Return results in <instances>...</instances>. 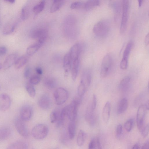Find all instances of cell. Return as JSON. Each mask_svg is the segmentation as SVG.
Segmentation results:
<instances>
[{"mask_svg":"<svg viewBox=\"0 0 149 149\" xmlns=\"http://www.w3.org/2000/svg\"><path fill=\"white\" fill-rule=\"evenodd\" d=\"M72 63L71 59L68 53L65 55L63 60V67L66 76L68 75L71 70Z\"/></svg>","mask_w":149,"mask_h":149,"instance_id":"d6986e66","label":"cell"},{"mask_svg":"<svg viewBox=\"0 0 149 149\" xmlns=\"http://www.w3.org/2000/svg\"><path fill=\"white\" fill-rule=\"evenodd\" d=\"M122 126L120 124L118 125L116 129V137L119 138L120 137L122 133Z\"/></svg>","mask_w":149,"mask_h":149,"instance_id":"ee69618b","label":"cell"},{"mask_svg":"<svg viewBox=\"0 0 149 149\" xmlns=\"http://www.w3.org/2000/svg\"><path fill=\"white\" fill-rule=\"evenodd\" d=\"M14 124L17 131L20 135L24 138L28 136V130L24 121L18 118L15 119Z\"/></svg>","mask_w":149,"mask_h":149,"instance_id":"30bf717a","label":"cell"},{"mask_svg":"<svg viewBox=\"0 0 149 149\" xmlns=\"http://www.w3.org/2000/svg\"><path fill=\"white\" fill-rule=\"evenodd\" d=\"M149 34L148 33L146 35L144 40L145 44L146 46H147L149 44Z\"/></svg>","mask_w":149,"mask_h":149,"instance_id":"f907efd6","label":"cell"},{"mask_svg":"<svg viewBox=\"0 0 149 149\" xmlns=\"http://www.w3.org/2000/svg\"><path fill=\"white\" fill-rule=\"evenodd\" d=\"M28 145L25 141L20 140L15 141L10 144L7 149H27Z\"/></svg>","mask_w":149,"mask_h":149,"instance_id":"ac0fdd59","label":"cell"},{"mask_svg":"<svg viewBox=\"0 0 149 149\" xmlns=\"http://www.w3.org/2000/svg\"><path fill=\"white\" fill-rule=\"evenodd\" d=\"M27 58L25 56H21L17 58L15 63V67L16 69H19L24 65L27 62Z\"/></svg>","mask_w":149,"mask_h":149,"instance_id":"f1b7e54d","label":"cell"},{"mask_svg":"<svg viewBox=\"0 0 149 149\" xmlns=\"http://www.w3.org/2000/svg\"><path fill=\"white\" fill-rule=\"evenodd\" d=\"M29 8L27 4L25 5L22 7L21 13V17L23 21L26 20L29 15Z\"/></svg>","mask_w":149,"mask_h":149,"instance_id":"e575fe53","label":"cell"},{"mask_svg":"<svg viewBox=\"0 0 149 149\" xmlns=\"http://www.w3.org/2000/svg\"><path fill=\"white\" fill-rule=\"evenodd\" d=\"M4 1L11 3H13L15 1V0H6Z\"/></svg>","mask_w":149,"mask_h":149,"instance_id":"db71d44e","label":"cell"},{"mask_svg":"<svg viewBox=\"0 0 149 149\" xmlns=\"http://www.w3.org/2000/svg\"><path fill=\"white\" fill-rule=\"evenodd\" d=\"M32 107L29 105L23 106L20 112V118L24 121H28L31 119L33 113Z\"/></svg>","mask_w":149,"mask_h":149,"instance_id":"7c38bea8","label":"cell"},{"mask_svg":"<svg viewBox=\"0 0 149 149\" xmlns=\"http://www.w3.org/2000/svg\"><path fill=\"white\" fill-rule=\"evenodd\" d=\"M132 149H139V146L138 144L136 143L134 145Z\"/></svg>","mask_w":149,"mask_h":149,"instance_id":"f5cc1de1","label":"cell"},{"mask_svg":"<svg viewBox=\"0 0 149 149\" xmlns=\"http://www.w3.org/2000/svg\"><path fill=\"white\" fill-rule=\"evenodd\" d=\"M111 109L110 102L107 101L105 103L103 109L102 117L104 123L107 124L109 122Z\"/></svg>","mask_w":149,"mask_h":149,"instance_id":"e0dca14e","label":"cell"},{"mask_svg":"<svg viewBox=\"0 0 149 149\" xmlns=\"http://www.w3.org/2000/svg\"><path fill=\"white\" fill-rule=\"evenodd\" d=\"M97 146L96 140L93 138L90 142L88 146V149H95Z\"/></svg>","mask_w":149,"mask_h":149,"instance_id":"7bdbcfd3","label":"cell"},{"mask_svg":"<svg viewBox=\"0 0 149 149\" xmlns=\"http://www.w3.org/2000/svg\"><path fill=\"white\" fill-rule=\"evenodd\" d=\"M100 3V1L97 0H89L84 3L83 8L86 10H89L98 6Z\"/></svg>","mask_w":149,"mask_h":149,"instance_id":"4316f807","label":"cell"},{"mask_svg":"<svg viewBox=\"0 0 149 149\" xmlns=\"http://www.w3.org/2000/svg\"><path fill=\"white\" fill-rule=\"evenodd\" d=\"M133 46L132 42L130 41L127 43L124 50L122 58L120 62V68L122 70H125L127 68L128 59Z\"/></svg>","mask_w":149,"mask_h":149,"instance_id":"9c48e42d","label":"cell"},{"mask_svg":"<svg viewBox=\"0 0 149 149\" xmlns=\"http://www.w3.org/2000/svg\"><path fill=\"white\" fill-rule=\"evenodd\" d=\"M140 132L143 137H145L146 136L149 132L148 124L145 125Z\"/></svg>","mask_w":149,"mask_h":149,"instance_id":"b9f144b4","label":"cell"},{"mask_svg":"<svg viewBox=\"0 0 149 149\" xmlns=\"http://www.w3.org/2000/svg\"><path fill=\"white\" fill-rule=\"evenodd\" d=\"M79 64V58L74 59L72 61L71 67L72 78L73 81L76 79Z\"/></svg>","mask_w":149,"mask_h":149,"instance_id":"ffe728a7","label":"cell"},{"mask_svg":"<svg viewBox=\"0 0 149 149\" xmlns=\"http://www.w3.org/2000/svg\"><path fill=\"white\" fill-rule=\"evenodd\" d=\"M81 49V46L79 43L76 44L71 48L68 53L72 61L75 59L79 58Z\"/></svg>","mask_w":149,"mask_h":149,"instance_id":"9a60e30c","label":"cell"},{"mask_svg":"<svg viewBox=\"0 0 149 149\" xmlns=\"http://www.w3.org/2000/svg\"><path fill=\"white\" fill-rule=\"evenodd\" d=\"M43 84L46 87L48 88L52 89L56 87V81L54 78L51 77H48L44 79Z\"/></svg>","mask_w":149,"mask_h":149,"instance_id":"d4e9b609","label":"cell"},{"mask_svg":"<svg viewBox=\"0 0 149 149\" xmlns=\"http://www.w3.org/2000/svg\"><path fill=\"white\" fill-rule=\"evenodd\" d=\"M90 104L92 109L95 111L97 105V99L96 95L95 94L93 95L92 101Z\"/></svg>","mask_w":149,"mask_h":149,"instance_id":"f6af8a7d","label":"cell"},{"mask_svg":"<svg viewBox=\"0 0 149 149\" xmlns=\"http://www.w3.org/2000/svg\"><path fill=\"white\" fill-rule=\"evenodd\" d=\"M68 105L65 107L62 110L57 120V126L61 127L63 126L66 117H67Z\"/></svg>","mask_w":149,"mask_h":149,"instance_id":"603a6c76","label":"cell"},{"mask_svg":"<svg viewBox=\"0 0 149 149\" xmlns=\"http://www.w3.org/2000/svg\"><path fill=\"white\" fill-rule=\"evenodd\" d=\"M15 29V25L9 24L6 25L4 28L2 33L4 35L10 34L13 33Z\"/></svg>","mask_w":149,"mask_h":149,"instance_id":"8d00e7d4","label":"cell"},{"mask_svg":"<svg viewBox=\"0 0 149 149\" xmlns=\"http://www.w3.org/2000/svg\"><path fill=\"white\" fill-rule=\"evenodd\" d=\"M134 123V120L131 118L128 120L125 123L124 127L125 129L128 132L132 129Z\"/></svg>","mask_w":149,"mask_h":149,"instance_id":"ab89813d","label":"cell"},{"mask_svg":"<svg viewBox=\"0 0 149 149\" xmlns=\"http://www.w3.org/2000/svg\"><path fill=\"white\" fill-rule=\"evenodd\" d=\"M148 110L145 104L140 105L138 108L136 115V123L138 128L140 131L145 125V117L146 111Z\"/></svg>","mask_w":149,"mask_h":149,"instance_id":"ba28073f","label":"cell"},{"mask_svg":"<svg viewBox=\"0 0 149 149\" xmlns=\"http://www.w3.org/2000/svg\"><path fill=\"white\" fill-rule=\"evenodd\" d=\"M11 101L9 96L6 94H0V111H5L10 108Z\"/></svg>","mask_w":149,"mask_h":149,"instance_id":"4fadbf2b","label":"cell"},{"mask_svg":"<svg viewBox=\"0 0 149 149\" xmlns=\"http://www.w3.org/2000/svg\"><path fill=\"white\" fill-rule=\"evenodd\" d=\"M12 133L11 128L8 126L0 127V140H4L9 138Z\"/></svg>","mask_w":149,"mask_h":149,"instance_id":"44dd1931","label":"cell"},{"mask_svg":"<svg viewBox=\"0 0 149 149\" xmlns=\"http://www.w3.org/2000/svg\"></svg>","mask_w":149,"mask_h":149,"instance_id":"6f0895ef","label":"cell"},{"mask_svg":"<svg viewBox=\"0 0 149 149\" xmlns=\"http://www.w3.org/2000/svg\"><path fill=\"white\" fill-rule=\"evenodd\" d=\"M30 35L32 38L37 39V42L42 45L46 39L47 31L44 28L38 27L32 30Z\"/></svg>","mask_w":149,"mask_h":149,"instance_id":"5b68a950","label":"cell"},{"mask_svg":"<svg viewBox=\"0 0 149 149\" xmlns=\"http://www.w3.org/2000/svg\"><path fill=\"white\" fill-rule=\"evenodd\" d=\"M76 125L75 121H70L68 126V132L70 139H74L75 134Z\"/></svg>","mask_w":149,"mask_h":149,"instance_id":"4dcf8cb0","label":"cell"},{"mask_svg":"<svg viewBox=\"0 0 149 149\" xmlns=\"http://www.w3.org/2000/svg\"><path fill=\"white\" fill-rule=\"evenodd\" d=\"M64 2L63 0L54 1L50 8V12L54 13L58 10L63 5Z\"/></svg>","mask_w":149,"mask_h":149,"instance_id":"83f0119b","label":"cell"},{"mask_svg":"<svg viewBox=\"0 0 149 149\" xmlns=\"http://www.w3.org/2000/svg\"><path fill=\"white\" fill-rule=\"evenodd\" d=\"M49 129L46 125L39 124L35 126L32 128L31 134L35 139L41 140L45 138L47 135Z\"/></svg>","mask_w":149,"mask_h":149,"instance_id":"7a4b0ae2","label":"cell"},{"mask_svg":"<svg viewBox=\"0 0 149 149\" xmlns=\"http://www.w3.org/2000/svg\"><path fill=\"white\" fill-rule=\"evenodd\" d=\"M18 54L16 53L11 54L6 58L3 64L4 69H7L10 68L14 64L17 59Z\"/></svg>","mask_w":149,"mask_h":149,"instance_id":"2e32d148","label":"cell"},{"mask_svg":"<svg viewBox=\"0 0 149 149\" xmlns=\"http://www.w3.org/2000/svg\"><path fill=\"white\" fill-rule=\"evenodd\" d=\"M40 77L39 75H35L30 77L29 82L33 85H37L40 82Z\"/></svg>","mask_w":149,"mask_h":149,"instance_id":"f35d334b","label":"cell"},{"mask_svg":"<svg viewBox=\"0 0 149 149\" xmlns=\"http://www.w3.org/2000/svg\"><path fill=\"white\" fill-rule=\"evenodd\" d=\"M54 96L56 104L61 105L67 100L68 97V94L65 89L60 87L57 88L55 91Z\"/></svg>","mask_w":149,"mask_h":149,"instance_id":"52a82bcc","label":"cell"},{"mask_svg":"<svg viewBox=\"0 0 149 149\" xmlns=\"http://www.w3.org/2000/svg\"><path fill=\"white\" fill-rule=\"evenodd\" d=\"M42 45L37 42L36 43L28 47L26 50L28 55L32 56L35 53Z\"/></svg>","mask_w":149,"mask_h":149,"instance_id":"484cf974","label":"cell"},{"mask_svg":"<svg viewBox=\"0 0 149 149\" xmlns=\"http://www.w3.org/2000/svg\"><path fill=\"white\" fill-rule=\"evenodd\" d=\"M97 146L98 149H102V146L100 141V139L97 138L96 139Z\"/></svg>","mask_w":149,"mask_h":149,"instance_id":"681fc988","label":"cell"},{"mask_svg":"<svg viewBox=\"0 0 149 149\" xmlns=\"http://www.w3.org/2000/svg\"><path fill=\"white\" fill-rule=\"evenodd\" d=\"M31 70L29 67L27 66L25 68L24 71V75L26 79L28 78L31 74Z\"/></svg>","mask_w":149,"mask_h":149,"instance_id":"bcb514c9","label":"cell"},{"mask_svg":"<svg viewBox=\"0 0 149 149\" xmlns=\"http://www.w3.org/2000/svg\"><path fill=\"white\" fill-rule=\"evenodd\" d=\"M85 119L89 125L94 126L96 122V117L93 110L91 107L90 104L88 107L85 113Z\"/></svg>","mask_w":149,"mask_h":149,"instance_id":"8fae6325","label":"cell"},{"mask_svg":"<svg viewBox=\"0 0 149 149\" xmlns=\"http://www.w3.org/2000/svg\"><path fill=\"white\" fill-rule=\"evenodd\" d=\"M80 98L76 97L68 105L67 117L70 121H75L76 119Z\"/></svg>","mask_w":149,"mask_h":149,"instance_id":"277c9868","label":"cell"},{"mask_svg":"<svg viewBox=\"0 0 149 149\" xmlns=\"http://www.w3.org/2000/svg\"><path fill=\"white\" fill-rule=\"evenodd\" d=\"M91 80V73L88 71H86L84 73L81 80L85 85L86 88L90 86Z\"/></svg>","mask_w":149,"mask_h":149,"instance_id":"1f68e13d","label":"cell"},{"mask_svg":"<svg viewBox=\"0 0 149 149\" xmlns=\"http://www.w3.org/2000/svg\"><path fill=\"white\" fill-rule=\"evenodd\" d=\"M84 3L80 1L74 2L71 4L70 8L71 9H78L83 8Z\"/></svg>","mask_w":149,"mask_h":149,"instance_id":"60d3db41","label":"cell"},{"mask_svg":"<svg viewBox=\"0 0 149 149\" xmlns=\"http://www.w3.org/2000/svg\"><path fill=\"white\" fill-rule=\"evenodd\" d=\"M131 82V78L127 76L123 78L120 81L119 85V90L122 92L126 91L130 87Z\"/></svg>","mask_w":149,"mask_h":149,"instance_id":"cb8c5ba5","label":"cell"},{"mask_svg":"<svg viewBox=\"0 0 149 149\" xmlns=\"http://www.w3.org/2000/svg\"><path fill=\"white\" fill-rule=\"evenodd\" d=\"M143 1V0H138L139 5V7L141 6Z\"/></svg>","mask_w":149,"mask_h":149,"instance_id":"11a10c76","label":"cell"},{"mask_svg":"<svg viewBox=\"0 0 149 149\" xmlns=\"http://www.w3.org/2000/svg\"><path fill=\"white\" fill-rule=\"evenodd\" d=\"M45 1L43 0L34 6L33 8V12L36 14H38L44 9L45 6Z\"/></svg>","mask_w":149,"mask_h":149,"instance_id":"836d02e7","label":"cell"},{"mask_svg":"<svg viewBox=\"0 0 149 149\" xmlns=\"http://www.w3.org/2000/svg\"><path fill=\"white\" fill-rule=\"evenodd\" d=\"M36 71L38 75H41L43 73L42 69L40 67H37L36 69Z\"/></svg>","mask_w":149,"mask_h":149,"instance_id":"c3c4849f","label":"cell"},{"mask_svg":"<svg viewBox=\"0 0 149 149\" xmlns=\"http://www.w3.org/2000/svg\"><path fill=\"white\" fill-rule=\"evenodd\" d=\"M141 149H149L148 141H147L144 143Z\"/></svg>","mask_w":149,"mask_h":149,"instance_id":"816d5d0a","label":"cell"},{"mask_svg":"<svg viewBox=\"0 0 149 149\" xmlns=\"http://www.w3.org/2000/svg\"><path fill=\"white\" fill-rule=\"evenodd\" d=\"M86 89V87L84 84L81 80L77 89V94L79 97L81 98L83 96Z\"/></svg>","mask_w":149,"mask_h":149,"instance_id":"d590c367","label":"cell"},{"mask_svg":"<svg viewBox=\"0 0 149 149\" xmlns=\"http://www.w3.org/2000/svg\"><path fill=\"white\" fill-rule=\"evenodd\" d=\"M59 116V113L57 110H54L52 111L50 115V119L51 122L54 123L56 122Z\"/></svg>","mask_w":149,"mask_h":149,"instance_id":"74e56055","label":"cell"},{"mask_svg":"<svg viewBox=\"0 0 149 149\" xmlns=\"http://www.w3.org/2000/svg\"><path fill=\"white\" fill-rule=\"evenodd\" d=\"M110 29L109 22L105 19L101 20L94 25L93 31L97 36L99 37L106 36L109 33Z\"/></svg>","mask_w":149,"mask_h":149,"instance_id":"6da1fadb","label":"cell"},{"mask_svg":"<svg viewBox=\"0 0 149 149\" xmlns=\"http://www.w3.org/2000/svg\"><path fill=\"white\" fill-rule=\"evenodd\" d=\"M122 14L120 27V32L124 33L126 30L127 24L129 9V2L128 0L122 1Z\"/></svg>","mask_w":149,"mask_h":149,"instance_id":"3957f363","label":"cell"},{"mask_svg":"<svg viewBox=\"0 0 149 149\" xmlns=\"http://www.w3.org/2000/svg\"><path fill=\"white\" fill-rule=\"evenodd\" d=\"M86 136L85 132L83 130H80L79 132L77 138V142L78 146H81L84 144Z\"/></svg>","mask_w":149,"mask_h":149,"instance_id":"f546056e","label":"cell"},{"mask_svg":"<svg viewBox=\"0 0 149 149\" xmlns=\"http://www.w3.org/2000/svg\"><path fill=\"white\" fill-rule=\"evenodd\" d=\"M7 52L6 48L4 46L0 47V55H3L6 54Z\"/></svg>","mask_w":149,"mask_h":149,"instance_id":"7dc6e473","label":"cell"},{"mask_svg":"<svg viewBox=\"0 0 149 149\" xmlns=\"http://www.w3.org/2000/svg\"><path fill=\"white\" fill-rule=\"evenodd\" d=\"M3 67V65L1 63H0V70Z\"/></svg>","mask_w":149,"mask_h":149,"instance_id":"9f6ffc18","label":"cell"},{"mask_svg":"<svg viewBox=\"0 0 149 149\" xmlns=\"http://www.w3.org/2000/svg\"><path fill=\"white\" fill-rule=\"evenodd\" d=\"M112 63V58L111 54H108L104 56L101 65L100 75L101 78L107 77L111 69Z\"/></svg>","mask_w":149,"mask_h":149,"instance_id":"8992f818","label":"cell"},{"mask_svg":"<svg viewBox=\"0 0 149 149\" xmlns=\"http://www.w3.org/2000/svg\"><path fill=\"white\" fill-rule=\"evenodd\" d=\"M51 101L49 96L47 94H44L39 98L38 104L42 109L46 110L49 109L51 105Z\"/></svg>","mask_w":149,"mask_h":149,"instance_id":"5bb4252c","label":"cell"},{"mask_svg":"<svg viewBox=\"0 0 149 149\" xmlns=\"http://www.w3.org/2000/svg\"><path fill=\"white\" fill-rule=\"evenodd\" d=\"M128 105V101L125 98H123L118 102L117 107V112L120 114L124 113L127 109Z\"/></svg>","mask_w":149,"mask_h":149,"instance_id":"7402d4cb","label":"cell"},{"mask_svg":"<svg viewBox=\"0 0 149 149\" xmlns=\"http://www.w3.org/2000/svg\"><path fill=\"white\" fill-rule=\"evenodd\" d=\"M25 87L30 97L32 98H34L36 95V90L33 85L28 82L26 84Z\"/></svg>","mask_w":149,"mask_h":149,"instance_id":"d6a6232c","label":"cell"}]
</instances>
